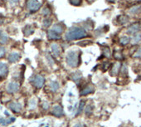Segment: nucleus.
Masks as SVG:
<instances>
[{"instance_id": "nucleus-19", "label": "nucleus", "mask_w": 141, "mask_h": 127, "mask_svg": "<svg viewBox=\"0 0 141 127\" xmlns=\"http://www.w3.org/2000/svg\"><path fill=\"white\" fill-rule=\"evenodd\" d=\"M141 40V33H138L135 34L132 38V42L133 43H138V42Z\"/></svg>"}, {"instance_id": "nucleus-16", "label": "nucleus", "mask_w": 141, "mask_h": 127, "mask_svg": "<svg viewBox=\"0 0 141 127\" xmlns=\"http://www.w3.org/2000/svg\"><path fill=\"white\" fill-rule=\"evenodd\" d=\"M94 87L91 86H88L87 87H86L85 89H83L82 91V92H80V95L82 96H86V95L90 94V93H92L94 91Z\"/></svg>"}, {"instance_id": "nucleus-11", "label": "nucleus", "mask_w": 141, "mask_h": 127, "mask_svg": "<svg viewBox=\"0 0 141 127\" xmlns=\"http://www.w3.org/2000/svg\"><path fill=\"white\" fill-rule=\"evenodd\" d=\"M51 49L52 53L54 54L55 56H59L60 54H61V48H60L59 45L56 43H53L51 46Z\"/></svg>"}, {"instance_id": "nucleus-1", "label": "nucleus", "mask_w": 141, "mask_h": 127, "mask_svg": "<svg viewBox=\"0 0 141 127\" xmlns=\"http://www.w3.org/2000/svg\"><path fill=\"white\" fill-rule=\"evenodd\" d=\"M86 32L85 31L83 28L79 27H72L66 32L65 35L66 40L67 41H72L76 39H80L85 37H86Z\"/></svg>"}, {"instance_id": "nucleus-5", "label": "nucleus", "mask_w": 141, "mask_h": 127, "mask_svg": "<svg viewBox=\"0 0 141 127\" xmlns=\"http://www.w3.org/2000/svg\"><path fill=\"white\" fill-rule=\"evenodd\" d=\"M19 84L18 82H12L8 83V86H7V91H8V93H16L17 91H19Z\"/></svg>"}, {"instance_id": "nucleus-12", "label": "nucleus", "mask_w": 141, "mask_h": 127, "mask_svg": "<svg viewBox=\"0 0 141 127\" xmlns=\"http://www.w3.org/2000/svg\"><path fill=\"white\" fill-rule=\"evenodd\" d=\"M47 37L49 39H54V40H58L61 38V37H60V35L58 33H55L54 31L52 30H49L48 33H47Z\"/></svg>"}, {"instance_id": "nucleus-38", "label": "nucleus", "mask_w": 141, "mask_h": 127, "mask_svg": "<svg viewBox=\"0 0 141 127\" xmlns=\"http://www.w3.org/2000/svg\"><path fill=\"white\" fill-rule=\"evenodd\" d=\"M47 60H48V61H49V62L51 63V64H53V63H54L53 60L52 59V57H51V56H49V55H47Z\"/></svg>"}, {"instance_id": "nucleus-34", "label": "nucleus", "mask_w": 141, "mask_h": 127, "mask_svg": "<svg viewBox=\"0 0 141 127\" xmlns=\"http://www.w3.org/2000/svg\"><path fill=\"white\" fill-rule=\"evenodd\" d=\"M91 42L90 41H83V42H79V45L80 46H86V45H88V44H90Z\"/></svg>"}, {"instance_id": "nucleus-2", "label": "nucleus", "mask_w": 141, "mask_h": 127, "mask_svg": "<svg viewBox=\"0 0 141 127\" xmlns=\"http://www.w3.org/2000/svg\"><path fill=\"white\" fill-rule=\"evenodd\" d=\"M66 61L70 67H76L79 64V55L76 51H69L66 56Z\"/></svg>"}, {"instance_id": "nucleus-33", "label": "nucleus", "mask_w": 141, "mask_h": 127, "mask_svg": "<svg viewBox=\"0 0 141 127\" xmlns=\"http://www.w3.org/2000/svg\"><path fill=\"white\" fill-rule=\"evenodd\" d=\"M91 112H92V106H91V105H88L86 110V115H90Z\"/></svg>"}, {"instance_id": "nucleus-32", "label": "nucleus", "mask_w": 141, "mask_h": 127, "mask_svg": "<svg viewBox=\"0 0 141 127\" xmlns=\"http://www.w3.org/2000/svg\"><path fill=\"white\" fill-rule=\"evenodd\" d=\"M134 56L136 57V58H140L141 57V47H140V48L139 49V50L136 52V53L134 55Z\"/></svg>"}, {"instance_id": "nucleus-15", "label": "nucleus", "mask_w": 141, "mask_h": 127, "mask_svg": "<svg viewBox=\"0 0 141 127\" xmlns=\"http://www.w3.org/2000/svg\"><path fill=\"white\" fill-rule=\"evenodd\" d=\"M33 33H34V29L33 28V27H31L30 25H27L23 28V33L26 37L30 36V35L33 34Z\"/></svg>"}, {"instance_id": "nucleus-36", "label": "nucleus", "mask_w": 141, "mask_h": 127, "mask_svg": "<svg viewBox=\"0 0 141 127\" xmlns=\"http://www.w3.org/2000/svg\"><path fill=\"white\" fill-rule=\"evenodd\" d=\"M42 108H43L44 110H47L49 108V104L47 102H43V104H42Z\"/></svg>"}, {"instance_id": "nucleus-28", "label": "nucleus", "mask_w": 141, "mask_h": 127, "mask_svg": "<svg viewBox=\"0 0 141 127\" xmlns=\"http://www.w3.org/2000/svg\"><path fill=\"white\" fill-rule=\"evenodd\" d=\"M6 53V48L4 47H0V58L3 57Z\"/></svg>"}, {"instance_id": "nucleus-39", "label": "nucleus", "mask_w": 141, "mask_h": 127, "mask_svg": "<svg viewBox=\"0 0 141 127\" xmlns=\"http://www.w3.org/2000/svg\"><path fill=\"white\" fill-rule=\"evenodd\" d=\"M74 127H86V126H85L83 124H76V125H74Z\"/></svg>"}, {"instance_id": "nucleus-17", "label": "nucleus", "mask_w": 141, "mask_h": 127, "mask_svg": "<svg viewBox=\"0 0 141 127\" xmlns=\"http://www.w3.org/2000/svg\"><path fill=\"white\" fill-rule=\"evenodd\" d=\"M59 83L58 82H52L50 83V88H51V90L53 91V92H55V91H56L58 89H59Z\"/></svg>"}, {"instance_id": "nucleus-13", "label": "nucleus", "mask_w": 141, "mask_h": 127, "mask_svg": "<svg viewBox=\"0 0 141 127\" xmlns=\"http://www.w3.org/2000/svg\"><path fill=\"white\" fill-rule=\"evenodd\" d=\"M52 30L54 31L55 33L60 34V33H62L63 32H64V27H63V26L61 25V24H54V25L52 26Z\"/></svg>"}, {"instance_id": "nucleus-37", "label": "nucleus", "mask_w": 141, "mask_h": 127, "mask_svg": "<svg viewBox=\"0 0 141 127\" xmlns=\"http://www.w3.org/2000/svg\"><path fill=\"white\" fill-rule=\"evenodd\" d=\"M9 3H10V4L15 5V4H17V3H18V0H9Z\"/></svg>"}, {"instance_id": "nucleus-10", "label": "nucleus", "mask_w": 141, "mask_h": 127, "mask_svg": "<svg viewBox=\"0 0 141 127\" xmlns=\"http://www.w3.org/2000/svg\"><path fill=\"white\" fill-rule=\"evenodd\" d=\"M20 58V55L19 53H17V52H12V53H10L9 56H8V62H11V63H13V62H16L19 60Z\"/></svg>"}, {"instance_id": "nucleus-27", "label": "nucleus", "mask_w": 141, "mask_h": 127, "mask_svg": "<svg viewBox=\"0 0 141 127\" xmlns=\"http://www.w3.org/2000/svg\"><path fill=\"white\" fill-rule=\"evenodd\" d=\"M69 2L74 6H79L82 3V0H69Z\"/></svg>"}, {"instance_id": "nucleus-31", "label": "nucleus", "mask_w": 141, "mask_h": 127, "mask_svg": "<svg viewBox=\"0 0 141 127\" xmlns=\"http://www.w3.org/2000/svg\"><path fill=\"white\" fill-rule=\"evenodd\" d=\"M120 73L127 75V66L125 65H123V66L120 68Z\"/></svg>"}, {"instance_id": "nucleus-42", "label": "nucleus", "mask_w": 141, "mask_h": 127, "mask_svg": "<svg viewBox=\"0 0 141 127\" xmlns=\"http://www.w3.org/2000/svg\"><path fill=\"white\" fill-rule=\"evenodd\" d=\"M4 113H5V115H9L8 113V112H6V111H5Z\"/></svg>"}, {"instance_id": "nucleus-8", "label": "nucleus", "mask_w": 141, "mask_h": 127, "mask_svg": "<svg viewBox=\"0 0 141 127\" xmlns=\"http://www.w3.org/2000/svg\"><path fill=\"white\" fill-rule=\"evenodd\" d=\"M140 30V26L139 23H135L133 24V25L130 26L128 29H127V33L129 34H133L135 35L136 33H138V32Z\"/></svg>"}, {"instance_id": "nucleus-6", "label": "nucleus", "mask_w": 141, "mask_h": 127, "mask_svg": "<svg viewBox=\"0 0 141 127\" xmlns=\"http://www.w3.org/2000/svg\"><path fill=\"white\" fill-rule=\"evenodd\" d=\"M8 108L10 109L11 111H13V112H20L22 111V105L18 102H15V101H13V102H10L8 104Z\"/></svg>"}, {"instance_id": "nucleus-22", "label": "nucleus", "mask_w": 141, "mask_h": 127, "mask_svg": "<svg viewBox=\"0 0 141 127\" xmlns=\"http://www.w3.org/2000/svg\"><path fill=\"white\" fill-rule=\"evenodd\" d=\"M73 77V81H75V82H78L79 80L82 79V75H80V72H76V73H74V75L72 76Z\"/></svg>"}, {"instance_id": "nucleus-20", "label": "nucleus", "mask_w": 141, "mask_h": 127, "mask_svg": "<svg viewBox=\"0 0 141 127\" xmlns=\"http://www.w3.org/2000/svg\"><path fill=\"white\" fill-rule=\"evenodd\" d=\"M15 120H16V119L14 118V117H11V118L8 119V120H5V119H4V121H3L2 125H8L11 124V123H13V122L15 121Z\"/></svg>"}, {"instance_id": "nucleus-24", "label": "nucleus", "mask_w": 141, "mask_h": 127, "mask_svg": "<svg viewBox=\"0 0 141 127\" xmlns=\"http://www.w3.org/2000/svg\"><path fill=\"white\" fill-rule=\"evenodd\" d=\"M139 9H140L139 6H135V7H133V8L129 10V12H130V13H131V14H135V13L139 12Z\"/></svg>"}, {"instance_id": "nucleus-21", "label": "nucleus", "mask_w": 141, "mask_h": 127, "mask_svg": "<svg viewBox=\"0 0 141 127\" xmlns=\"http://www.w3.org/2000/svg\"><path fill=\"white\" fill-rule=\"evenodd\" d=\"M129 42V37H127V36H125V37H122L120 38V43L123 44V45H126L128 44Z\"/></svg>"}, {"instance_id": "nucleus-4", "label": "nucleus", "mask_w": 141, "mask_h": 127, "mask_svg": "<svg viewBox=\"0 0 141 127\" xmlns=\"http://www.w3.org/2000/svg\"><path fill=\"white\" fill-rule=\"evenodd\" d=\"M41 3L38 0H27V8L29 11L36 12L41 8Z\"/></svg>"}, {"instance_id": "nucleus-25", "label": "nucleus", "mask_w": 141, "mask_h": 127, "mask_svg": "<svg viewBox=\"0 0 141 127\" xmlns=\"http://www.w3.org/2000/svg\"><path fill=\"white\" fill-rule=\"evenodd\" d=\"M128 21H129L128 17H126L125 15L120 16V17H119V23H120V24H125L128 22Z\"/></svg>"}, {"instance_id": "nucleus-43", "label": "nucleus", "mask_w": 141, "mask_h": 127, "mask_svg": "<svg viewBox=\"0 0 141 127\" xmlns=\"http://www.w3.org/2000/svg\"><path fill=\"white\" fill-rule=\"evenodd\" d=\"M140 1H141V0H140Z\"/></svg>"}, {"instance_id": "nucleus-29", "label": "nucleus", "mask_w": 141, "mask_h": 127, "mask_svg": "<svg viewBox=\"0 0 141 127\" xmlns=\"http://www.w3.org/2000/svg\"><path fill=\"white\" fill-rule=\"evenodd\" d=\"M50 13H51V10L49 9L48 8H45L43 10H42V14H43V15H45V16H47Z\"/></svg>"}, {"instance_id": "nucleus-41", "label": "nucleus", "mask_w": 141, "mask_h": 127, "mask_svg": "<svg viewBox=\"0 0 141 127\" xmlns=\"http://www.w3.org/2000/svg\"><path fill=\"white\" fill-rule=\"evenodd\" d=\"M106 1L110 2V3H115V0H106Z\"/></svg>"}, {"instance_id": "nucleus-40", "label": "nucleus", "mask_w": 141, "mask_h": 127, "mask_svg": "<svg viewBox=\"0 0 141 127\" xmlns=\"http://www.w3.org/2000/svg\"><path fill=\"white\" fill-rule=\"evenodd\" d=\"M115 56V57L117 58V59H119V58H120V57H121V55H120V53H116Z\"/></svg>"}, {"instance_id": "nucleus-3", "label": "nucleus", "mask_w": 141, "mask_h": 127, "mask_svg": "<svg viewBox=\"0 0 141 127\" xmlns=\"http://www.w3.org/2000/svg\"><path fill=\"white\" fill-rule=\"evenodd\" d=\"M30 82L36 88L40 89V88L43 86V85L45 83V79L44 77L41 75H34L30 79Z\"/></svg>"}, {"instance_id": "nucleus-18", "label": "nucleus", "mask_w": 141, "mask_h": 127, "mask_svg": "<svg viewBox=\"0 0 141 127\" xmlns=\"http://www.w3.org/2000/svg\"><path fill=\"white\" fill-rule=\"evenodd\" d=\"M8 37L6 33H2L1 37H0V43L1 44H6L8 42Z\"/></svg>"}, {"instance_id": "nucleus-30", "label": "nucleus", "mask_w": 141, "mask_h": 127, "mask_svg": "<svg viewBox=\"0 0 141 127\" xmlns=\"http://www.w3.org/2000/svg\"><path fill=\"white\" fill-rule=\"evenodd\" d=\"M104 54L105 56H106V57H110V49L107 48V47H105L104 49Z\"/></svg>"}, {"instance_id": "nucleus-26", "label": "nucleus", "mask_w": 141, "mask_h": 127, "mask_svg": "<svg viewBox=\"0 0 141 127\" xmlns=\"http://www.w3.org/2000/svg\"><path fill=\"white\" fill-rule=\"evenodd\" d=\"M52 24V20L50 18H45L43 20V27H48Z\"/></svg>"}, {"instance_id": "nucleus-14", "label": "nucleus", "mask_w": 141, "mask_h": 127, "mask_svg": "<svg viewBox=\"0 0 141 127\" xmlns=\"http://www.w3.org/2000/svg\"><path fill=\"white\" fill-rule=\"evenodd\" d=\"M120 68H121V64H120V62H116L114 66H113L111 75H112V76L117 75L118 72H119V71H120Z\"/></svg>"}, {"instance_id": "nucleus-9", "label": "nucleus", "mask_w": 141, "mask_h": 127, "mask_svg": "<svg viewBox=\"0 0 141 127\" xmlns=\"http://www.w3.org/2000/svg\"><path fill=\"white\" fill-rule=\"evenodd\" d=\"M8 73V65L4 62H0V76H6Z\"/></svg>"}, {"instance_id": "nucleus-23", "label": "nucleus", "mask_w": 141, "mask_h": 127, "mask_svg": "<svg viewBox=\"0 0 141 127\" xmlns=\"http://www.w3.org/2000/svg\"><path fill=\"white\" fill-rule=\"evenodd\" d=\"M37 106V101L36 99H31L29 101V107L31 109H34Z\"/></svg>"}, {"instance_id": "nucleus-7", "label": "nucleus", "mask_w": 141, "mask_h": 127, "mask_svg": "<svg viewBox=\"0 0 141 127\" xmlns=\"http://www.w3.org/2000/svg\"><path fill=\"white\" fill-rule=\"evenodd\" d=\"M52 113L55 116H56V117H61V116L64 115V111H63V109L61 105H55V106L52 108Z\"/></svg>"}, {"instance_id": "nucleus-35", "label": "nucleus", "mask_w": 141, "mask_h": 127, "mask_svg": "<svg viewBox=\"0 0 141 127\" xmlns=\"http://www.w3.org/2000/svg\"><path fill=\"white\" fill-rule=\"evenodd\" d=\"M84 105H85V102L84 101H82L80 103V106H79V109H78V114L80 112H82V109H83V107H84Z\"/></svg>"}]
</instances>
